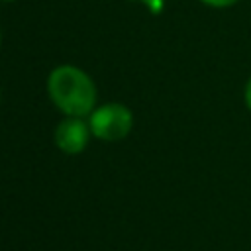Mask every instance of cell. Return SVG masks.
<instances>
[{
    "label": "cell",
    "mask_w": 251,
    "mask_h": 251,
    "mask_svg": "<svg viewBox=\"0 0 251 251\" xmlns=\"http://www.w3.org/2000/svg\"><path fill=\"white\" fill-rule=\"evenodd\" d=\"M47 88L55 106L69 116L80 118L94 108L96 86L88 78V75L76 67L71 65L57 67L49 75Z\"/></svg>",
    "instance_id": "1"
},
{
    "label": "cell",
    "mask_w": 251,
    "mask_h": 251,
    "mask_svg": "<svg viewBox=\"0 0 251 251\" xmlns=\"http://www.w3.org/2000/svg\"><path fill=\"white\" fill-rule=\"evenodd\" d=\"M133 116L122 104H106L90 116V131L104 141H118L129 133Z\"/></svg>",
    "instance_id": "2"
},
{
    "label": "cell",
    "mask_w": 251,
    "mask_h": 251,
    "mask_svg": "<svg viewBox=\"0 0 251 251\" xmlns=\"http://www.w3.org/2000/svg\"><path fill=\"white\" fill-rule=\"evenodd\" d=\"M88 126L80 118L71 116L69 120L59 124L55 131V141L65 153H80L88 143Z\"/></svg>",
    "instance_id": "3"
},
{
    "label": "cell",
    "mask_w": 251,
    "mask_h": 251,
    "mask_svg": "<svg viewBox=\"0 0 251 251\" xmlns=\"http://www.w3.org/2000/svg\"><path fill=\"white\" fill-rule=\"evenodd\" d=\"M202 2L208 4V6H214V8H226V6L235 4L237 0H202Z\"/></svg>",
    "instance_id": "4"
},
{
    "label": "cell",
    "mask_w": 251,
    "mask_h": 251,
    "mask_svg": "<svg viewBox=\"0 0 251 251\" xmlns=\"http://www.w3.org/2000/svg\"><path fill=\"white\" fill-rule=\"evenodd\" d=\"M245 102H247V106L251 108V78L247 80V86H245Z\"/></svg>",
    "instance_id": "5"
},
{
    "label": "cell",
    "mask_w": 251,
    "mask_h": 251,
    "mask_svg": "<svg viewBox=\"0 0 251 251\" xmlns=\"http://www.w3.org/2000/svg\"><path fill=\"white\" fill-rule=\"evenodd\" d=\"M145 2L151 6V10H153V12H157V10L161 8V0H145Z\"/></svg>",
    "instance_id": "6"
},
{
    "label": "cell",
    "mask_w": 251,
    "mask_h": 251,
    "mask_svg": "<svg viewBox=\"0 0 251 251\" xmlns=\"http://www.w3.org/2000/svg\"><path fill=\"white\" fill-rule=\"evenodd\" d=\"M6 2H10V0H6Z\"/></svg>",
    "instance_id": "7"
}]
</instances>
